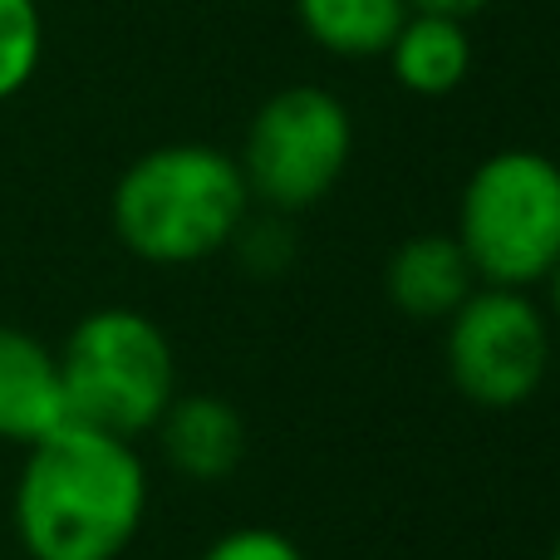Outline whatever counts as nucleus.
I'll list each match as a JSON object with an SVG mask.
<instances>
[{
    "label": "nucleus",
    "mask_w": 560,
    "mask_h": 560,
    "mask_svg": "<svg viewBox=\"0 0 560 560\" xmlns=\"http://www.w3.org/2000/svg\"><path fill=\"white\" fill-rule=\"evenodd\" d=\"M197 560H305V551L276 526H232Z\"/></svg>",
    "instance_id": "13"
},
{
    "label": "nucleus",
    "mask_w": 560,
    "mask_h": 560,
    "mask_svg": "<svg viewBox=\"0 0 560 560\" xmlns=\"http://www.w3.org/2000/svg\"><path fill=\"white\" fill-rule=\"evenodd\" d=\"M59 423H69L59 354L25 329L0 325V438L30 447Z\"/></svg>",
    "instance_id": "7"
},
{
    "label": "nucleus",
    "mask_w": 560,
    "mask_h": 560,
    "mask_svg": "<svg viewBox=\"0 0 560 560\" xmlns=\"http://www.w3.org/2000/svg\"><path fill=\"white\" fill-rule=\"evenodd\" d=\"M232 246L242 252L246 271H256V276H276L295 261V242L285 236L280 222H252V217H246L242 232L232 236Z\"/></svg>",
    "instance_id": "14"
},
{
    "label": "nucleus",
    "mask_w": 560,
    "mask_h": 560,
    "mask_svg": "<svg viewBox=\"0 0 560 560\" xmlns=\"http://www.w3.org/2000/svg\"><path fill=\"white\" fill-rule=\"evenodd\" d=\"M153 433L167 467L187 482H222L246 457V418L217 394H177Z\"/></svg>",
    "instance_id": "8"
},
{
    "label": "nucleus",
    "mask_w": 560,
    "mask_h": 560,
    "mask_svg": "<svg viewBox=\"0 0 560 560\" xmlns=\"http://www.w3.org/2000/svg\"><path fill=\"white\" fill-rule=\"evenodd\" d=\"M349 153H354V124L345 104L315 84H295L266 98V108L246 128L236 163L252 197L276 212H300L345 177Z\"/></svg>",
    "instance_id": "6"
},
{
    "label": "nucleus",
    "mask_w": 560,
    "mask_h": 560,
    "mask_svg": "<svg viewBox=\"0 0 560 560\" xmlns=\"http://www.w3.org/2000/svg\"><path fill=\"white\" fill-rule=\"evenodd\" d=\"M252 217L242 163L207 143L143 153L114 187V232L148 266H197L226 252Z\"/></svg>",
    "instance_id": "2"
},
{
    "label": "nucleus",
    "mask_w": 560,
    "mask_h": 560,
    "mask_svg": "<svg viewBox=\"0 0 560 560\" xmlns=\"http://www.w3.org/2000/svg\"><path fill=\"white\" fill-rule=\"evenodd\" d=\"M45 25L35 0H0V98L20 94L39 69Z\"/></svg>",
    "instance_id": "12"
},
{
    "label": "nucleus",
    "mask_w": 560,
    "mask_h": 560,
    "mask_svg": "<svg viewBox=\"0 0 560 560\" xmlns=\"http://www.w3.org/2000/svg\"><path fill=\"white\" fill-rule=\"evenodd\" d=\"M551 560H560V541H556V551H551Z\"/></svg>",
    "instance_id": "17"
},
{
    "label": "nucleus",
    "mask_w": 560,
    "mask_h": 560,
    "mask_svg": "<svg viewBox=\"0 0 560 560\" xmlns=\"http://www.w3.org/2000/svg\"><path fill=\"white\" fill-rule=\"evenodd\" d=\"M148 467L128 438L59 423L15 482V536L30 560H118L143 532Z\"/></svg>",
    "instance_id": "1"
},
{
    "label": "nucleus",
    "mask_w": 560,
    "mask_h": 560,
    "mask_svg": "<svg viewBox=\"0 0 560 560\" xmlns=\"http://www.w3.org/2000/svg\"><path fill=\"white\" fill-rule=\"evenodd\" d=\"M65 404L74 423L114 438H143L177 398V354L153 315L108 305L84 315L59 349Z\"/></svg>",
    "instance_id": "3"
},
{
    "label": "nucleus",
    "mask_w": 560,
    "mask_h": 560,
    "mask_svg": "<svg viewBox=\"0 0 560 560\" xmlns=\"http://www.w3.org/2000/svg\"><path fill=\"white\" fill-rule=\"evenodd\" d=\"M453 236L482 285L532 290L560 261V163L532 148H506L477 163Z\"/></svg>",
    "instance_id": "4"
},
{
    "label": "nucleus",
    "mask_w": 560,
    "mask_h": 560,
    "mask_svg": "<svg viewBox=\"0 0 560 560\" xmlns=\"http://www.w3.org/2000/svg\"><path fill=\"white\" fill-rule=\"evenodd\" d=\"M310 39L335 55H384L404 30V0H295Z\"/></svg>",
    "instance_id": "11"
},
{
    "label": "nucleus",
    "mask_w": 560,
    "mask_h": 560,
    "mask_svg": "<svg viewBox=\"0 0 560 560\" xmlns=\"http://www.w3.org/2000/svg\"><path fill=\"white\" fill-rule=\"evenodd\" d=\"M546 285H551V310H556V319H560V261L551 266V276H546Z\"/></svg>",
    "instance_id": "16"
},
{
    "label": "nucleus",
    "mask_w": 560,
    "mask_h": 560,
    "mask_svg": "<svg viewBox=\"0 0 560 560\" xmlns=\"http://www.w3.org/2000/svg\"><path fill=\"white\" fill-rule=\"evenodd\" d=\"M477 285L482 280H477L467 252L457 246V236H443V232L408 236L384 266L388 300L408 319H447Z\"/></svg>",
    "instance_id": "9"
},
{
    "label": "nucleus",
    "mask_w": 560,
    "mask_h": 560,
    "mask_svg": "<svg viewBox=\"0 0 560 560\" xmlns=\"http://www.w3.org/2000/svg\"><path fill=\"white\" fill-rule=\"evenodd\" d=\"M443 325V364L467 404L506 413L541 394L551 374V319L526 290L477 285Z\"/></svg>",
    "instance_id": "5"
},
{
    "label": "nucleus",
    "mask_w": 560,
    "mask_h": 560,
    "mask_svg": "<svg viewBox=\"0 0 560 560\" xmlns=\"http://www.w3.org/2000/svg\"><path fill=\"white\" fill-rule=\"evenodd\" d=\"M388 55H394L398 84L413 89V94L438 98V94H453L467 79V69H472V39H467L463 20L428 15L423 10L418 20H404Z\"/></svg>",
    "instance_id": "10"
},
{
    "label": "nucleus",
    "mask_w": 560,
    "mask_h": 560,
    "mask_svg": "<svg viewBox=\"0 0 560 560\" xmlns=\"http://www.w3.org/2000/svg\"><path fill=\"white\" fill-rule=\"evenodd\" d=\"M418 10H428V15H453V20H463V15H472V10H482L487 0H413Z\"/></svg>",
    "instance_id": "15"
}]
</instances>
